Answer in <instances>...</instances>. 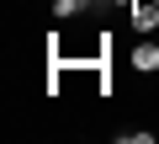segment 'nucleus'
Instances as JSON below:
<instances>
[{"instance_id": "f257e3e1", "label": "nucleus", "mask_w": 159, "mask_h": 144, "mask_svg": "<svg viewBox=\"0 0 159 144\" xmlns=\"http://www.w3.org/2000/svg\"><path fill=\"white\" fill-rule=\"evenodd\" d=\"M127 16H133L138 37H143V32H154V27H159V0H133V6H127Z\"/></svg>"}, {"instance_id": "f03ea898", "label": "nucleus", "mask_w": 159, "mask_h": 144, "mask_svg": "<svg viewBox=\"0 0 159 144\" xmlns=\"http://www.w3.org/2000/svg\"><path fill=\"white\" fill-rule=\"evenodd\" d=\"M133 69H138V75L159 69V43H133Z\"/></svg>"}, {"instance_id": "7ed1b4c3", "label": "nucleus", "mask_w": 159, "mask_h": 144, "mask_svg": "<svg viewBox=\"0 0 159 144\" xmlns=\"http://www.w3.org/2000/svg\"><path fill=\"white\" fill-rule=\"evenodd\" d=\"M80 6H85V0H53V16H74Z\"/></svg>"}, {"instance_id": "20e7f679", "label": "nucleus", "mask_w": 159, "mask_h": 144, "mask_svg": "<svg viewBox=\"0 0 159 144\" xmlns=\"http://www.w3.org/2000/svg\"><path fill=\"white\" fill-rule=\"evenodd\" d=\"M111 6H133V0H111Z\"/></svg>"}]
</instances>
